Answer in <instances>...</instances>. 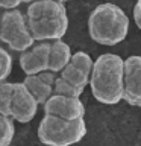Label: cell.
I'll list each match as a JSON object with an SVG mask.
<instances>
[{"mask_svg":"<svg viewBox=\"0 0 141 146\" xmlns=\"http://www.w3.org/2000/svg\"><path fill=\"white\" fill-rule=\"evenodd\" d=\"M94 99L105 105H115L125 98V59L115 53H103L94 61L90 75Z\"/></svg>","mask_w":141,"mask_h":146,"instance_id":"6da1fadb","label":"cell"},{"mask_svg":"<svg viewBox=\"0 0 141 146\" xmlns=\"http://www.w3.org/2000/svg\"><path fill=\"white\" fill-rule=\"evenodd\" d=\"M27 25L35 41L62 40L68 31L67 9L59 0H35L27 6Z\"/></svg>","mask_w":141,"mask_h":146,"instance_id":"7a4b0ae2","label":"cell"},{"mask_svg":"<svg viewBox=\"0 0 141 146\" xmlns=\"http://www.w3.org/2000/svg\"><path fill=\"white\" fill-rule=\"evenodd\" d=\"M88 34L102 46H117L129 34V17L114 3H102L88 17Z\"/></svg>","mask_w":141,"mask_h":146,"instance_id":"3957f363","label":"cell"},{"mask_svg":"<svg viewBox=\"0 0 141 146\" xmlns=\"http://www.w3.org/2000/svg\"><path fill=\"white\" fill-rule=\"evenodd\" d=\"M86 125L84 119L65 120V119L44 114L38 125V139L45 146H71L85 137Z\"/></svg>","mask_w":141,"mask_h":146,"instance_id":"277c9868","label":"cell"},{"mask_svg":"<svg viewBox=\"0 0 141 146\" xmlns=\"http://www.w3.org/2000/svg\"><path fill=\"white\" fill-rule=\"evenodd\" d=\"M0 40L9 49L20 53L35 44L24 14L18 9H11L0 15Z\"/></svg>","mask_w":141,"mask_h":146,"instance_id":"5b68a950","label":"cell"},{"mask_svg":"<svg viewBox=\"0 0 141 146\" xmlns=\"http://www.w3.org/2000/svg\"><path fill=\"white\" fill-rule=\"evenodd\" d=\"M38 100L30 94L23 82H14L12 98H11V116L15 122L29 123L36 116L38 111Z\"/></svg>","mask_w":141,"mask_h":146,"instance_id":"8992f818","label":"cell"},{"mask_svg":"<svg viewBox=\"0 0 141 146\" xmlns=\"http://www.w3.org/2000/svg\"><path fill=\"white\" fill-rule=\"evenodd\" d=\"M44 113L65 120H79L85 116V107L79 98L52 94L44 104Z\"/></svg>","mask_w":141,"mask_h":146,"instance_id":"52a82bcc","label":"cell"},{"mask_svg":"<svg viewBox=\"0 0 141 146\" xmlns=\"http://www.w3.org/2000/svg\"><path fill=\"white\" fill-rule=\"evenodd\" d=\"M52 41H38L30 49L20 53V67L26 76L38 75L47 70Z\"/></svg>","mask_w":141,"mask_h":146,"instance_id":"ba28073f","label":"cell"},{"mask_svg":"<svg viewBox=\"0 0 141 146\" xmlns=\"http://www.w3.org/2000/svg\"><path fill=\"white\" fill-rule=\"evenodd\" d=\"M132 107H141V55L125 59V98Z\"/></svg>","mask_w":141,"mask_h":146,"instance_id":"9c48e42d","label":"cell"},{"mask_svg":"<svg viewBox=\"0 0 141 146\" xmlns=\"http://www.w3.org/2000/svg\"><path fill=\"white\" fill-rule=\"evenodd\" d=\"M71 56H73L71 49H70V46H68L65 41H62V40L52 41L47 70H52L55 73H61L62 68L70 64Z\"/></svg>","mask_w":141,"mask_h":146,"instance_id":"30bf717a","label":"cell"},{"mask_svg":"<svg viewBox=\"0 0 141 146\" xmlns=\"http://www.w3.org/2000/svg\"><path fill=\"white\" fill-rule=\"evenodd\" d=\"M23 84L26 85V88L30 91V94L38 100V104H45L49 100V98L53 94V87L45 84L38 75H32L26 76L23 79Z\"/></svg>","mask_w":141,"mask_h":146,"instance_id":"8fae6325","label":"cell"},{"mask_svg":"<svg viewBox=\"0 0 141 146\" xmlns=\"http://www.w3.org/2000/svg\"><path fill=\"white\" fill-rule=\"evenodd\" d=\"M61 78H64L65 81H68L70 84H73L77 88L85 90V87L90 84V76L85 75L84 72H80L79 68H76L73 64H68L62 68L61 72Z\"/></svg>","mask_w":141,"mask_h":146,"instance_id":"7c38bea8","label":"cell"},{"mask_svg":"<svg viewBox=\"0 0 141 146\" xmlns=\"http://www.w3.org/2000/svg\"><path fill=\"white\" fill-rule=\"evenodd\" d=\"M15 134L14 119L0 113V146H9Z\"/></svg>","mask_w":141,"mask_h":146,"instance_id":"4fadbf2b","label":"cell"},{"mask_svg":"<svg viewBox=\"0 0 141 146\" xmlns=\"http://www.w3.org/2000/svg\"><path fill=\"white\" fill-rule=\"evenodd\" d=\"M84 93L82 88H77L64 78H56L53 84V94H61V96H68V98H80V94Z\"/></svg>","mask_w":141,"mask_h":146,"instance_id":"5bb4252c","label":"cell"},{"mask_svg":"<svg viewBox=\"0 0 141 146\" xmlns=\"http://www.w3.org/2000/svg\"><path fill=\"white\" fill-rule=\"evenodd\" d=\"M12 90H14V82H0V113L5 116H9L11 113V98H12ZM11 117V116H9Z\"/></svg>","mask_w":141,"mask_h":146,"instance_id":"9a60e30c","label":"cell"},{"mask_svg":"<svg viewBox=\"0 0 141 146\" xmlns=\"http://www.w3.org/2000/svg\"><path fill=\"white\" fill-rule=\"evenodd\" d=\"M70 64H73L76 68H79L80 72H84L85 75L90 76L91 70H93V66H94V61L91 59V56L86 52H76V53H73Z\"/></svg>","mask_w":141,"mask_h":146,"instance_id":"2e32d148","label":"cell"},{"mask_svg":"<svg viewBox=\"0 0 141 146\" xmlns=\"http://www.w3.org/2000/svg\"><path fill=\"white\" fill-rule=\"evenodd\" d=\"M12 70V56L6 49L0 47V82L5 81Z\"/></svg>","mask_w":141,"mask_h":146,"instance_id":"e0dca14e","label":"cell"},{"mask_svg":"<svg viewBox=\"0 0 141 146\" xmlns=\"http://www.w3.org/2000/svg\"><path fill=\"white\" fill-rule=\"evenodd\" d=\"M38 76L45 82V84H49V85H52V87H53V84H55V81H56L55 72H52V70H44V72L38 73Z\"/></svg>","mask_w":141,"mask_h":146,"instance_id":"ac0fdd59","label":"cell"},{"mask_svg":"<svg viewBox=\"0 0 141 146\" xmlns=\"http://www.w3.org/2000/svg\"><path fill=\"white\" fill-rule=\"evenodd\" d=\"M20 3H21V0H0V9H5V11L17 9V6Z\"/></svg>","mask_w":141,"mask_h":146,"instance_id":"d6986e66","label":"cell"},{"mask_svg":"<svg viewBox=\"0 0 141 146\" xmlns=\"http://www.w3.org/2000/svg\"><path fill=\"white\" fill-rule=\"evenodd\" d=\"M134 20L136 23V26L141 25V0H136L134 6Z\"/></svg>","mask_w":141,"mask_h":146,"instance_id":"ffe728a7","label":"cell"},{"mask_svg":"<svg viewBox=\"0 0 141 146\" xmlns=\"http://www.w3.org/2000/svg\"><path fill=\"white\" fill-rule=\"evenodd\" d=\"M32 2H35V0H21V3H27V5H30Z\"/></svg>","mask_w":141,"mask_h":146,"instance_id":"44dd1931","label":"cell"},{"mask_svg":"<svg viewBox=\"0 0 141 146\" xmlns=\"http://www.w3.org/2000/svg\"><path fill=\"white\" fill-rule=\"evenodd\" d=\"M59 2H62V3H64V2H68V0H59Z\"/></svg>","mask_w":141,"mask_h":146,"instance_id":"7402d4cb","label":"cell"},{"mask_svg":"<svg viewBox=\"0 0 141 146\" xmlns=\"http://www.w3.org/2000/svg\"><path fill=\"white\" fill-rule=\"evenodd\" d=\"M138 27H140V29H141V25H140V26H138Z\"/></svg>","mask_w":141,"mask_h":146,"instance_id":"603a6c76","label":"cell"}]
</instances>
